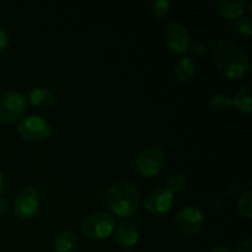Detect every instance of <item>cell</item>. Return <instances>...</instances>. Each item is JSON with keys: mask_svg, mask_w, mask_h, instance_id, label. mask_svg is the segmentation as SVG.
Wrapping results in <instances>:
<instances>
[{"mask_svg": "<svg viewBox=\"0 0 252 252\" xmlns=\"http://www.w3.org/2000/svg\"><path fill=\"white\" fill-rule=\"evenodd\" d=\"M211 56L217 69L229 79L241 78L250 68L245 49L229 39H216L211 46Z\"/></svg>", "mask_w": 252, "mask_h": 252, "instance_id": "6da1fadb", "label": "cell"}, {"mask_svg": "<svg viewBox=\"0 0 252 252\" xmlns=\"http://www.w3.org/2000/svg\"><path fill=\"white\" fill-rule=\"evenodd\" d=\"M107 203L111 211L118 217H132L140 204L139 189L128 180H118L110 187Z\"/></svg>", "mask_w": 252, "mask_h": 252, "instance_id": "7a4b0ae2", "label": "cell"}, {"mask_svg": "<svg viewBox=\"0 0 252 252\" xmlns=\"http://www.w3.org/2000/svg\"><path fill=\"white\" fill-rule=\"evenodd\" d=\"M116 220L107 212H96L84 220L81 231L89 239H106L115 231Z\"/></svg>", "mask_w": 252, "mask_h": 252, "instance_id": "3957f363", "label": "cell"}, {"mask_svg": "<svg viewBox=\"0 0 252 252\" xmlns=\"http://www.w3.org/2000/svg\"><path fill=\"white\" fill-rule=\"evenodd\" d=\"M27 108V100L19 91H5L0 95V121L15 123L24 116Z\"/></svg>", "mask_w": 252, "mask_h": 252, "instance_id": "277c9868", "label": "cell"}, {"mask_svg": "<svg viewBox=\"0 0 252 252\" xmlns=\"http://www.w3.org/2000/svg\"><path fill=\"white\" fill-rule=\"evenodd\" d=\"M165 162V154L158 145H149L139 153L135 161V169L144 177L155 176L162 169Z\"/></svg>", "mask_w": 252, "mask_h": 252, "instance_id": "5b68a950", "label": "cell"}, {"mask_svg": "<svg viewBox=\"0 0 252 252\" xmlns=\"http://www.w3.org/2000/svg\"><path fill=\"white\" fill-rule=\"evenodd\" d=\"M20 135L31 142H41L51 135L52 128L46 120L39 116H29L22 118L17 126Z\"/></svg>", "mask_w": 252, "mask_h": 252, "instance_id": "8992f818", "label": "cell"}, {"mask_svg": "<svg viewBox=\"0 0 252 252\" xmlns=\"http://www.w3.org/2000/svg\"><path fill=\"white\" fill-rule=\"evenodd\" d=\"M204 225V214L197 207H185L175 218V226L184 235H193L202 230Z\"/></svg>", "mask_w": 252, "mask_h": 252, "instance_id": "52a82bcc", "label": "cell"}, {"mask_svg": "<svg viewBox=\"0 0 252 252\" xmlns=\"http://www.w3.org/2000/svg\"><path fill=\"white\" fill-rule=\"evenodd\" d=\"M15 213L21 219H32L39 209V194L36 189L26 186L17 193L14 203Z\"/></svg>", "mask_w": 252, "mask_h": 252, "instance_id": "ba28073f", "label": "cell"}, {"mask_svg": "<svg viewBox=\"0 0 252 252\" xmlns=\"http://www.w3.org/2000/svg\"><path fill=\"white\" fill-rule=\"evenodd\" d=\"M167 47L175 53H184L191 46V37L186 27L180 22H170L164 32Z\"/></svg>", "mask_w": 252, "mask_h": 252, "instance_id": "9c48e42d", "label": "cell"}, {"mask_svg": "<svg viewBox=\"0 0 252 252\" xmlns=\"http://www.w3.org/2000/svg\"><path fill=\"white\" fill-rule=\"evenodd\" d=\"M174 202V194L167 189H157L150 192L144 201V207L150 214L166 213Z\"/></svg>", "mask_w": 252, "mask_h": 252, "instance_id": "30bf717a", "label": "cell"}, {"mask_svg": "<svg viewBox=\"0 0 252 252\" xmlns=\"http://www.w3.org/2000/svg\"><path fill=\"white\" fill-rule=\"evenodd\" d=\"M139 240V233L134 223L125 220L117 229V241L122 248H133Z\"/></svg>", "mask_w": 252, "mask_h": 252, "instance_id": "8fae6325", "label": "cell"}, {"mask_svg": "<svg viewBox=\"0 0 252 252\" xmlns=\"http://www.w3.org/2000/svg\"><path fill=\"white\" fill-rule=\"evenodd\" d=\"M245 1L244 0H223L219 2L218 11L220 16L225 19H238L245 11Z\"/></svg>", "mask_w": 252, "mask_h": 252, "instance_id": "7c38bea8", "label": "cell"}, {"mask_svg": "<svg viewBox=\"0 0 252 252\" xmlns=\"http://www.w3.org/2000/svg\"><path fill=\"white\" fill-rule=\"evenodd\" d=\"M175 74L181 83H189L196 75V64L189 57H182L175 65Z\"/></svg>", "mask_w": 252, "mask_h": 252, "instance_id": "4fadbf2b", "label": "cell"}, {"mask_svg": "<svg viewBox=\"0 0 252 252\" xmlns=\"http://www.w3.org/2000/svg\"><path fill=\"white\" fill-rule=\"evenodd\" d=\"M29 98L32 102V105L39 108L51 107L54 103L53 93L51 90H48V89L42 88V86L32 89L29 95Z\"/></svg>", "mask_w": 252, "mask_h": 252, "instance_id": "5bb4252c", "label": "cell"}, {"mask_svg": "<svg viewBox=\"0 0 252 252\" xmlns=\"http://www.w3.org/2000/svg\"><path fill=\"white\" fill-rule=\"evenodd\" d=\"M78 246V238L71 230H64L57 236L54 248L57 252H74Z\"/></svg>", "mask_w": 252, "mask_h": 252, "instance_id": "9a60e30c", "label": "cell"}, {"mask_svg": "<svg viewBox=\"0 0 252 252\" xmlns=\"http://www.w3.org/2000/svg\"><path fill=\"white\" fill-rule=\"evenodd\" d=\"M233 103L239 111L244 113H251V89L246 85L239 89L233 98Z\"/></svg>", "mask_w": 252, "mask_h": 252, "instance_id": "2e32d148", "label": "cell"}, {"mask_svg": "<svg viewBox=\"0 0 252 252\" xmlns=\"http://www.w3.org/2000/svg\"><path fill=\"white\" fill-rule=\"evenodd\" d=\"M231 105H233V98L225 94H217L211 100V106L217 111H226Z\"/></svg>", "mask_w": 252, "mask_h": 252, "instance_id": "e0dca14e", "label": "cell"}, {"mask_svg": "<svg viewBox=\"0 0 252 252\" xmlns=\"http://www.w3.org/2000/svg\"><path fill=\"white\" fill-rule=\"evenodd\" d=\"M252 192L248 191L245 194H243V197H240L238 202V209L241 214H243L245 218L250 219L252 217Z\"/></svg>", "mask_w": 252, "mask_h": 252, "instance_id": "ac0fdd59", "label": "cell"}, {"mask_svg": "<svg viewBox=\"0 0 252 252\" xmlns=\"http://www.w3.org/2000/svg\"><path fill=\"white\" fill-rule=\"evenodd\" d=\"M186 182H187L186 177H185L184 175L181 174L171 175L166 182L167 189H169L170 192H172V193H174V192H180L185 189Z\"/></svg>", "mask_w": 252, "mask_h": 252, "instance_id": "d6986e66", "label": "cell"}, {"mask_svg": "<svg viewBox=\"0 0 252 252\" xmlns=\"http://www.w3.org/2000/svg\"><path fill=\"white\" fill-rule=\"evenodd\" d=\"M169 9H170V4L169 1H166V0H158V1L153 2L152 5L153 14H154L157 17H164L165 15L169 12Z\"/></svg>", "mask_w": 252, "mask_h": 252, "instance_id": "ffe728a7", "label": "cell"}, {"mask_svg": "<svg viewBox=\"0 0 252 252\" xmlns=\"http://www.w3.org/2000/svg\"><path fill=\"white\" fill-rule=\"evenodd\" d=\"M235 29L238 30L240 33L245 34V36H251L252 34V25L249 17L243 16L239 20H236Z\"/></svg>", "mask_w": 252, "mask_h": 252, "instance_id": "44dd1931", "label": "cell"}, {"mask_svg": "<svg viewBox=\"0 0 252 252\" xmlns=\"http://www.w3.org/2000/svg\"><path fill=\"white\" fill-rule=\"evenodd\" d=\"M9 34L6 33L5 30H2L1 27H0V52H2L7 46H9Z\"/></svg>", "mask_w": 252, "mask_h": 252, "instance_id": "7402d4cb", "label": "cell"}, {"mask_svg": "<svg viewBox=\"0 0 252 252\" xmlns=\"http://www.w3.org/2000/svg\"><path fill=\"white\" fill-rule=\"evenodd\" d=\"M251 239H246L245 241H243V243L236 248L235 252H251Z\"/></svg>", "mask_w": 252, "mask_h": 252, "instance_id": "603a6c76", "label": "cell"}, {"mask_svg": "<svg viewBox=\"0 0 252 252\" xmlns=\"http://www.w3.org/2000/svg\"><path fill=\"white\" fill-rule=\"evenodd\" d=\"M9 209V206H7V202L5 201L4 198H0V216H4L5 213Z\"/></svg>", "mask_w": 252, "mask_h": 252, "instance_id": "cb8c5ba5", "label": "cell"}, {"mask_svg": "<svg viewBox=\"0 0 252 252\" xmlns=\"http://www.w3.org/2000/svg\"><path fill=\"white\" fill-rule=\"evenodd\" d=\"M204 49H206V47H204V44H202V43H196L193 46V52L196 54L204 53Z\"/></svg>", "mask_w": 252, "mask_h": 252, "instance_id": "d4e9b609", "label": "cell"}, {"mask_svg": "<svg viewBox=\"0 0 252 252\" xmlns=\"http://www.w3.org/2000/svg\"><path fill=\"white\" fill-rule=\"evenodd\" d=\"M211 252H230V251H229L225 246H217V248H214Z\"/></svg>", "mask_w": 252, "mask_h": 252, "instance_id": "484cf974", "label": "cell"}, {"mask_svg": "<svg viewBox=\"0 0 252 252\" xmlns=\"http://www.w3.org/2000/svg\"><path fill=\"white\" fill-rule=\"evenodd\" d=\"M4 191V176H2L1 171H0V194Z\"/></svg>", "mask_w": 252, "mask_h": 252, "instance_id": "4316f807", "label": "cell"}, {"mask_svg": "<svg viewBox=\"0 0 252 252\" xmlns=\"http://www.w3.org/2000/svg\"><path fill=\"white\" fill-rule=\"evenodd\" d=\"M122 252H132V251H129V250H125V251H122Z\"/></svg>", "mask_w": 252, "mask_h": 252, "instance_id": "83f0119b", "label": "cell"}]
</instances>
